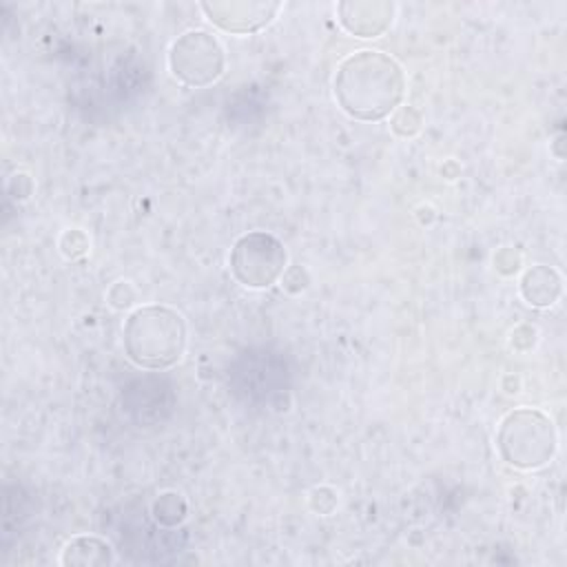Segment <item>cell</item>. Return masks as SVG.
<instances>
[{
	"mask_svg": "<svg viewBox=\"0 0 567 567\" xmlns=\"http://www.w3.org/2000/svg\"><path fill=\"white\" fill-rule=\"evenodd\" d=\"M403 91L401 66L381 51H357L337 66L334 97L350 117L381 120L399 106Z\"/></svg>",
	"mask_w": 567,
	"mask_h": 567,
	"instance_id": "obj_1",
	"label": "cell"
},
{
	"mask_svg": "<svg viewBox=\"0 0 567 567\" xmlns=\"http://www.w3.org/2000/svg\"><path fill=\"white\" fill-rule=\"evenodd\" d=\"M186 348V326L179 312L166 306L137 308L124 323L126 357L148 370L179 361Z\"/></svg>",
	"mask_w": 567,
	"mask_h": 567,
	"instance_id": "obj_2",
	"label": "cell"
},
{
	"mask_svg": "<svg viewBox=\"0 0 567 567\" xmlns=\"http://www.w3.org/2000/svg\"><path fill=\"white\" fill-rule=\"evenodd\" d=\"M496 447L501 456L520 470H534L551 461L556 452V430L547 414L534 408L509 412L498 427Z\"/></svg>",
	"mask_w": 567,
	"mask_h": 567,
	"instance_id": "obj_3",
	"label": "cell"
},
{
	"mask_svg": "<svg viewBox=\"0 0 567 567\" xmlns=\"http://www.w3.org/2000/svg\"><path fill=\"white\" fill-rule=\"evenodd\" d=\"M286 268L284 244L261 230L239 237L230 250V270L248 288L272 286Z\"/></svg>",
	"mask_w": 567,
	"mask_h": 567,
	"instance_id": "obj_4",
	"label": "cell"
},
{
	"mask_svg": "<svg viewBox=\"0 0 567 567\" xmlns=\"http://www.w3.org/2000/svg\"><path fill=\"white\" fill-rule=\"evenodd\" d=\"M171 71L188 86H206L224 71V49L206 31H186L168 53Z\"/></svg>",
	"mask_w": 567,
	"mask_h": 567,
	"instance_id": "obj_5",
	"label": "cell"
},
{
	"mask_svg": "<svg viewBox=\"0 0 567 567\" xmlns=\"http://www.w3.org/2000/svg\"><path fill=\"white\" fill-rule=\"evenodd\" d=\"M208 20L219 29L230 33H250L261 29L272 20L279 4L277 2H204Z\"/></svg>",
	"mask_w": 567,
	"mask_h": 567,
	"instance_id": "obj_6",
	"label": "cell"
},
{
	"mask_svg": "<svg viewBox=\"0 0 567 567\" xmlns=\"http://www.w3.org/2000/svg\"><path fill=\"white\" fill-rule=\"evenodd\" d=\"M339 22L354 35L374 38L392 22V4L388 2H341Z\"/></svg>",
	"mask_w": 567,
	"mask_h": 567,
	"instance_id": "obj_7",
	"label": "cell"
},
{
	"mask_svg": "<svg viewBox=\"0 0 567 567\" xmlns=\"http://www.w3.org/2000/svg\"><path fill=\"white\" fill-rule=\"evenodd\" d=\"M520 295L532 306H551L560 297V275L549 266H534L520 279Z\"/></svg>",
	"mask_w": 567,
	"mask_h": 567,
	"instance_id": "obj_8",
	"label": "cell"
},
{
	"mask_svg": "<svg viewBox=\"0 0 567 567\" xmlns=\"http://www.w3.org/2000/svg\"><path fill=\"white\" fill-rule=\"evenodd\" d=\"M111 560H113L111 547L95 536H78L71 543H66L62 551L64 565L93 567V565H109Z\"/></svg>",
	"mask_w": 567,
	"mask_h": 567,
	"instance_id": "obj_9",
	"label": "cell"
}]
</instances>
